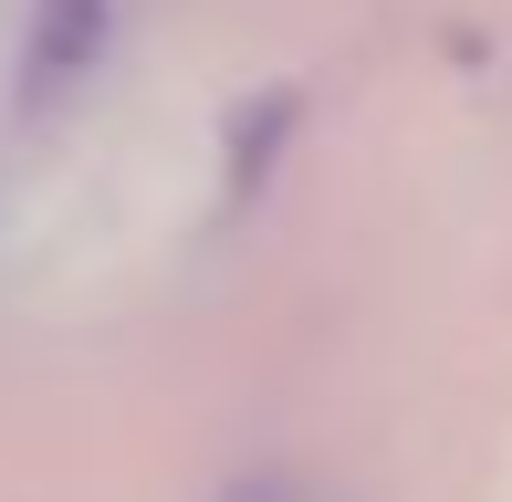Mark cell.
<instances>
[{
  "instance_id": "6da1fadb",
  "label": "cell",
  "mask_w": 512,
  "mask_h": 502,
  "mask_svg": "<svg viewBox=\"0 0 512 502\" xmlns=\"http://www.w3.org/2000/svg\"><path fill=\"white\" fill-rule=\"evenodd\" d=\"M115 0H42L32 42H21V116H53L63 95H84V74L105 63Z\"/></svg>"
}]
</instances>
